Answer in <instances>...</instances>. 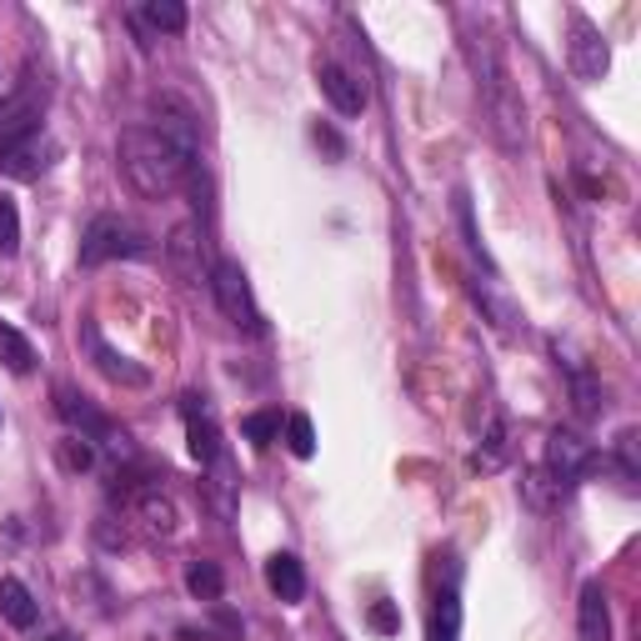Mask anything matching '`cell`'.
I'll list each match as a JSON object with an SVG mask.
<instances>
[{"label":"cell","instance_id":"6da1fadb","mask_svg":"<svg viewBox=\"0 0 641 641\" xmlns=\"http://www.w3.org/2000/svg\"><path fill=\"white\" fill-rule=\"evenodd\" d=\"M120 170H126V181L141 191L145 201H166L176 185L196 170V156H185L176 141L156 131V126H126L120 131Z\"/></svg>","mask_w":641,"mask_h":641},{"label":"cell","instance_id":"7a4b0ae2","mask_svg":"<svg viewBox=\"0 0 641 641\" xmlns=\"http://www.w3.org/2000/svg\"><path fill=\"white\" fill-rule=\"evenodd\" d=\"M151 256V236L126 216H95L80 236V266H105V261H141Z\"/></svg>","mask_w":641,"mask_h":641},{"label":"cell","instance_id":"3957f363","mask_svg":"<svg viewBox=\"0 0 641 641\" xmlns=\"http://www.w3.org/2000/svg\"><path fill=\"white\" fill-rule=\"evenodd\" d=\"M210 291H216V306L226 311V321L236 331H261V306L251 296V281L241 271V261H216L210 266Z\"/></svg>","mask_w":641,"mask_h":641},{"label":"cell","instance_id":"277c9868","mask_svg":"<svg viewBox=\"0 0 641 641\" xmlns=\"http://www.w3.org/2000/svg\"><path fill=\"white\" fill-rule=\"evenodd\" d=\"M40 111H46V86L40 80H26L11 95H0V151L40 136Z\"/></svg>","mask_w":641,"mask_h":641},{"label":"cell","instance_id":"5b68a950","mask_svg":"<svg viewBox=\"0 0 641 641\" xmlns=\"http://www.w3.org/2000/svg\"><path fill=\"white\" fill-rule=\"evenodd\" d=\"M591 466H597V451H591V441H581L576 432H556L547 436V476L556 491H572V486H581L591 476Z\"/></svg>","mask_w":641,"mask_h":641},{"label":"cell","instance_id":"8992f818","mask_svg":"<svg viewBox=\"0 0 641 641\" xmlns=\"http://www.w3.org/2000/svg\"><path fill=\"white\" fill-rule=\"evenodd\" d=\"M55 411H61V421H66L70 432H80V441H111V451H131L126 436H116V426L91 401H80L76 392H66V386H55Z\"/></svg>","mask_w":641,"mask_h":641},{"label":"cell","instance_id":"52a82bcc","mask_svg":"<svg viewBox=\"0 0 641 641\" xmlns=\"http://www.w3.org/2000/svg\"><path fill=\"white\" fill-rule=\"evenodd\" d=\"M566 55H572V76L587 80V86H591V80H602L606 66H612L602 30L591 26L587 15H572V46H566Z\"/></svg>","mask_w":641,"mask_h":641},{"label":"cell","instance_id":"ba28073f","mask_svg":"<svg viewBox=\"0 0 641 641\" xmlns=\"http://www.w3.org/2000/svg\"><path fill=\"white\" fill-rule=\"evenodd\" d=\"M181 416H185V446L201 466H216L221 461V432H216V416H210L206 396H181Z\"/></svg>","mask_w":641,"mask_h":641},{"label":"cell","instance_id":"9c48e42d","mask_svg":"<svg viewBox=\"0 0 641 641\" xmlns=\"http://www.w3.org/2000/svg\"><path fill=\"white\" fill-rule=\"evenodd\" d=\"M316 80H321V91H326V101L336 105L341 116H361V111H367V86H361L346 66L326 61V66H316Z\"/></svg>","mask_w":641,"mask_h":641},{"label":"cell","instance_id":"30bf717a","mask_svg":"<svg viewBox=\"0 0 641 641\" xmlns=\"http://www.w3.org/2000/svg\"><path fill=\"white\" fill-rule=\"evenodd\" d=\"M55 161V145L51 141H40V136H30V141L11 145L5 156H0V170L5 176H15V181H36V176H46Z\"/></svg>","mask_w":641,"mask_h":641},{"label":"cell","instance_id":"8fae6325","mask_svg":"<svg viewBox=\"0 0 641 641\" xmlns=\"http://www.w3.org/2000/svg\"><path fill=\"white\" fill-rule=\"evenodd\" d=\"M576 631H581V641H612V612H606L602 581H587V587H581V602H576Z\"/></svg>","mask_w":641,"mask_h":641},{"label":"cell","instance_id":"7c38bea8","mask_svg":"<svg viewBox=\"0 0 641 641\" xmlns=\"http://www.w3.org/2000/svg\"><path fill=\"white\" fill-rule=\"evenodd\" d=\"M266 587H271L286 606H296V602L306 597V572H302V562H296L291 551H275L271 562H266Z\"/></svg>","mask_w":641,"mask_h":641},{"label":"cell","instance_id":"4fadbf2b","mask_svg":"<svg viewBox=\"0 0 641 641\" xmlns=\"http://www.w3.org/2000/svg\"><path fill=\"white\" fill-rule=\"evenodd\" d=\"M0 616H5L15 631H30V627H36L40 606H36V597L26 591V581H15V576H0Z\"/></svg>","mask_w":641,"mask_h":641},{"label":"cell","instance_id":"5bb4252c","mask_svg":"<svg viewBox=\"0 0 641 641\" xmlns=\"http://www.w3.org/2000/svg\"><path fill=\"white\" fill-rule=\"evenodd\" d=\"M80 341L91 346L95 367H101L111 381H120V386H145V371H141V367H131L126 356H116V351H111V346L101 341V331H95V326H86V331H80Z\"/></svg>","mask_w":641,"mask_h":641},{"label":"cell","instance_id":"9a60e30c","mask_svg":"<svg viewBox=\"0 0 641 641\" xmlns=\"http://www.w3.org/2000/svg\"><path fill=\"white\" fill-rule=\"evenodd\" d=\"M457 631H461V597H457V572H451L432 606V641H457Z\"/></svg>","mask_w":641,"mask_h":641},{"label":"cell","instance_id":"2e32d148","mask_svg":"<svg viewBox=\"0 0 641 641\" xmlns=\"http://www.w3.org/2000/svg\"><path fill=\"white\" fill-rule=\"evenodd\" d=\"M0 367L15 371V376H30V367H36V346L5 321H0Z\"/></svg>","mask_w":641,"mask_h":641},{"label":"cell","instance_id":"e0dca14e","mask_svg":"<svg viewBox=\"0 0 641 641\" xmlns=\"http://www.w3.org/2000/svg\"><path fill=\"white\" fill-rule=\"evenodd\" d=\"M185 587H191V597L196 602H221V591H226V572L216 562H191L185 566Z\"/></svg>","mask_w":641,"mask_h":641},{"label":"cell","instance_id":"ac0fdd59","mask_svg":"<svg viewBox=\"0 0 641 641\" xmlns=\"http://www.w3.org/2000/svg\"><path fill=\"white\" fill-rule=\"evenodd\" d=\"M141 516H145L151 531H161V537H170L176 522H181V516H176V501L161 497V491H141Z\"/></svg>","mask_w":641,"mask_h":641},{"label":"cell","instance_id":"d6986e66","mask_svg":"<svg viewBox=\"0 0 641 641\" xmlns=\"http://www.w3.org/2000/svg\"><path fill=\"white\" fill-rule=\"evenodd\" d=\"M286 446H291V457H302V461L316 457V426L306 411H291L286 416Z\"/></svg>","mask_w":641,"mask_h":641},{"label":"cell","instance_id":"ffe728a7","mask_svg":"<svg viewBox=\"0 0 641 641\" xmlns=\"http://www.w3.org/2000/svg\"><path fill=\"white\" fill-rule=\"evenodd\" d=\"M196 251H201L196 231H191V226H181V231L170 236L166 256H170V266H176V271H181V275H196Z\"/></svg>","mask_w":641,"mask_h":641},{"label":"cell","instance_id":"44dd1931","mask_svg":"<svg viewBox=\"0 0 641 641\" xmlns=\"http://www.w3.org/2000/svg\"><path fill=\"white\" fill-rule=\"evenodd\" d=\"M55 461H61L70 476H80V472H91V466H95V451H91V441L66 436V441H55Z\"/></svg>","mask_w":641,"mask_h":641},{"label":"cell","instance_id":"7402d4cb","mask_svg":"<svg viewBox=\"0 0 641 641\" xmlns=\"http://www.w3.org/2000/svg\"><path fill=\"white\" fill-rule=\"evenodd\" d=\"M145 21H151V30L176 36V30H185V5L181 0H151V5H145Z\"/></svg>","mask_w":641,"mask_h":641},{"label":"cell","instance_id":"603a6c76","mask_svg":"<svg viewBox=\"0 0 641 641\" xmlns=\"http://www.w3.org/2000/svg\"><path fill=\"white\" fill-rule=\"evenodd\" d=\"M241 432H246V441L271 446L275 436H281V411H251V416L241 421Z\"/></svg>","mask_w":641,"mask_h":641},{"label":"cell","instance_id":"cb8c5ba5","mask_svg":"<svg viewBox=\"0 0 641 641\" xmlns=\"http://www.w3.org/2000/svg\"><path fill=\"white\" fill-rule=\"evenodd\" d=\"M21 246V210L11 196H0V256H15Z\"/></svg>","mask_w":641,"mask_h":641},{"label":"cell","instance_id":"d4e9b609","mask_svg":"<svg viewBox=\"0 0 641 641\" xmlns=\"http://www.w3.org/2000/svg\"><path fill=\"white\" fill-rule=\"evenodd\" d=\"M501 461H507V426L491 421V432H486V451H476V466H482V472H497Z\"/></svg>","mask_w":641,"mask_h":641},{"label":"cell","instance_id":"484cf974","mask_svg":"<svg viewBox=\"0 0 641 641\" xmlns=\"http://www.w3.org/2000/svg\"><path fill=\"white\" fill-rule=\"evenodd\" d=\"M367 621H371V631H376V637H396V631H401V612H396L392 602H371Z\"/></svg>","mask_w":641,"mask_h":641},{"label":"cell","instance_id":"4316f807","mask_svg":"<svg viewBox=\"0 0 641 641\" xmlns=\"http://www.w3.org/2000/svg\"><path fill=\"white\" fill-rule=\"evenodd\" d=\"M311 141L321 145L326 156H341V151H346V145H341V136H336V131H326V126H311Z\"/></svg>","mask_w":641,"mask_h":641},{"label":"cell","instance_id":"83f0119b","mask_svg":"<svg viewBox=\"0 0 641 641\" xmlns=\"http://www.w3.org/2000/svg\"><path fill=\"white\" fill-rule=\"evenodd\" d=\"M616 451H621V461H627V476H637V432H621Z\"/></svg>","mask_w":641,"mask_h":641},{"label":"cell","instance_id":"f1b7e54d","mask_svg":"<svg viewBox=\"0 0 641 641\" xmlns=\"http://www.w3.org/2000/svg\"><path fill=\"white\" fill-rule=\"evenodd\" d=\"M51 641H66V637H51Z\"/></svg>","mask_w":641,"mask_h":641}]
</instances>
